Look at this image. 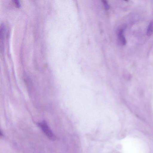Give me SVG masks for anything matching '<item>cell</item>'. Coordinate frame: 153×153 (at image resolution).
<instances>
[{"instance_id": "1", "label": "cell", "mask_w": 153, "mask_h": 153, "mask_svg": "<svg viewBox=\"0 0 153 153\" xmlns=\"http://www.w3.org/2000/svg\"><path fill=\"white\" fill-rule=\"evenodd\" d=\"M38 125L45 134L48 138L52 140L55 139V136L46 121H43L38 123Z\"/></svg>"}, {"instance_id": "5", "label": "cell", "mask_w": 153, "mask_h": 153, "mask_svg": "<svg viewBox=\"0 0 153 153\" xmlns=\"http://www.w3.org/2000/svg\"><path fill=\"white\" fill-rule=\"evenodd\" d=\"M14 2L16 5V6L17 7H20V4L19 1L18 0H14Z\"/></svg>"}, {"instance_id": "2", "label": "cell", "mask_w": 153, "mask_h": 153, "mask_svg": "<svg viewBox=\"0 0 153 153\" xmlns=\"http://www.w3.org/2000/svg\"><path fill=\"white\" fill-rule=\"evenodd\" d=\"M123 29H121L118 32V38L121 43L123 45H125L126 43V41L123 35Z\"/></svg>"}, {"instance_id": "3", "label": "cell", "mask_w": 153, "mask_h": 153, "mask_svg": "<svg viewBox=\"0 0 153 153\" xmlns=\"http://www.w3.org/2000/svg\"><path fill=\"white\" fill-rule=\"evenodd\" d=\"M153 34V20L151 21L149 24L147 30L146 34L147 36H150Z\"/></svg>"}, {"instance_id": "4", "label": "cell", "mask_w": 153, "mask_h": 153, "mask_svg": "<svg viewBox=\"0 0 153 153\" xmlns=\"http://www.w3.org/2000/svg\"><path fill=\"white\" fill-rule=\"evenodd\" d=\"M104 6L105 10H108L109 9V6L107 1L105 0L102 1Z\"/></svg>"}]
</instances>
